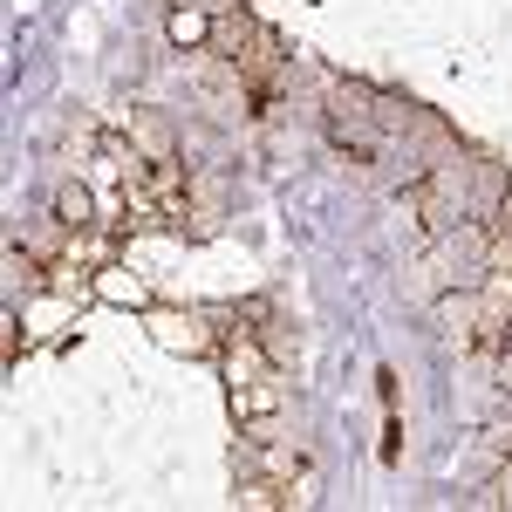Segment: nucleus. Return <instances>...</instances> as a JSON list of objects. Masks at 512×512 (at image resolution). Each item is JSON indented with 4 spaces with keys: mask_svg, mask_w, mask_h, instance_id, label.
<instances>
[{
    "mask_svg": "<svg viewBox=\"0 0 512 512\" xmlns=\"http://www.w3.org/2000/svg\"><path fill=\"white\" fill-rule=\"evenodd\" d=\"M233 396V417L253 431V424H274L280 410H287V383H280V369L274 376H260V383H239V390H226Z\"/></svg>",
    "mask_w": 512,
    "mask_h": 512,
    "instance_id": "20e7f679",
    "label": "nucleus"
},
{
    "mask_svg": "<svg viewBox=\"0 0 512 512\" xmlns=\"http://www.w3.org/2000/svg\"><path fill=\"white\" fill-rule=\"evenodd\" d=\"M137 137H144V151H151V158H171V130H164L158 117H137Z\"/></svg>",
    "mask_w": 512,
    "mask_h": 512,
    "instance_id": "1a4fd4ad",
    "label": "nucleus"
},
{
    "mask_svg": "<svg viewBox=\"0 0 512 512\" xmlns=\"http://www.w3.org/2000/svg\"><path fill=\"white\" fill-rule=\"evenodd\" d=\"M499 390L512 396V335H506V342H499Z\"/></svg>",
    "mask_w": 512,
    "mask_h": 512,
    "instance_id": "f8f14e48",
    "label": "nucleus"
},
{
    "mask_svg": "<svg viewBox=\"0 0 512 512\" xmlns=\"http://www.w3.org/2000/svg\"><path fill=\"white\" fill-rule=\"evenodd\" d=\"M55 219H62V226H96V205H89V192H82L76 178H69V185H62V192H55Z\"/></svg>",
    "mask_w": 512,
    "mask_h": 512,
    "instance_id": "6e6552de",
    "label": "nucleus"
},
{
    "mask_svg": "<svg viewBox=\"0 0 512 512\" xmlns=\"http://www.w3.org/2000/svg\"><path fill=\"white\" fill-rule=\"evenodd\" d=\"M14 355H21V321H7V335H0V362L14 369Z\"/></svg>",
    "mask_w": 512,
    "mask_h": 512,
    "instance_id": "9b49d317",
    "label": "nucleus"
},
{
    "mask_svg": "<svg viewBox=\"0 0 512 512\" xmlns=\"http://www.w3.org/2000/svg\"><path fill=\"white\" fill-rule=\"evenodd\" d=\"M485 226H492V233H512V178L499 185V198H492V212H485Z\"/></svg>",
    "mask_w": 512,
    "mask_h": 512,
    "instance_id": "9d476101",
    "label": "nucleus"
},
{
    "mask_svg": "<svg viewBox=\"0 0 512 512\" xmlns=\"http://www.w3.org/2000/svg\"><path fill=\"white\" fill-rule=\"evenodd\" d=\"M512 335V274L478 280V355H499V342Z\"/></svg>",
    "mask_w": 512,
    "mask_h": 512,
    "instance_id": "f03ea898",
    "label": "nucleus"
},
{
    "mask_svg": "<svg viewBox=\"0 0 512 512\" xmlns=\"http://www.w3.org/2000/svg\"><path fill=\"white\" fill-rule=\"evenodd\" d=\"M178 7H205V14H226L233 0H178Z\"/></svg>",
    "mask_w": 512,
    "mask_h": 512,
    "instance_id": "ddd939ff",
    "label": "nucleus"
},
{
    "mask_svg": "<svg viewBox=\"0 0 512 512\" xmlns=\"http://www.w3.org/2000/svg\"><path fill=\"white\" fill-rule=\"evenodd\" d=\"M219 205H226V198H219V178H198V171H192V198H185V212H192V219H185V226H192L198 239L219 233Z\"/></svg>",
    "mask_w": 512,
    "mask_h": 512,
    "instance_id": "423d86ee",
    "label": "nucleus"
},
{
    "mask_svg": "<svg viewBox=\"0 0 512 512\" xmlns=\"http://www.w3.org/2000/svg\"><path fill=\"white\" fill-rule=\"evenodd\" d=\"M444 335L451 349H478V294H444Z\"/></svg>",
    "mask_w": 512,
    "mask_h": 512,
    "instance_id": "39448f33",
    "label": "nucleus"
},
{
    "mask_svg": "<svg viewBox=\"0 0 512 512\" xmlns=\"http://www.w3.org/2000/svg\"><path fill=\"white\" fill-rule=\"evenodd\" d=\"M205 321H212V315H178V308H151V335H158L164 349L212 355V349H219V335H212Z\"/></svg>",
    "mask_w": 512,
    "mask_h": 512,
    "instance_id": "7ed1b4c3",
    "label": "nucleus"
},
{
    "mask_svg": "<svg viewBox=\"0 0 512 512\" xmlns=\"http://www.w3.org/2000/svg\"><path fill=\"white\" fill-rule=\"evenodd\" d=\"M410 212H417V226H431V233H451V226H465V212H472V198H465V164H431L417 185H410Z\"/></svg>",
    "mask_w": 512,
    "mask_h": 512,
    "instance_id": "f257e3e1",
    "label": "nucleus"
},
{
    "mask_svg": "<svg viewBox=\"0 0 512 512\" xmlns=\"http://www.w3.org/2000/svg\"><path fill=\"white\" fill-rule=\"evenodd\" d=\"M212 28H219V14H205V7H178V14H171V41H178V48H205Z\"/></svg>",
    "mask_w": 512,
    "mask_h": 512,
    "instance_id": "0eeeda50",
    "label": "nucleus"
}]
</instances>
